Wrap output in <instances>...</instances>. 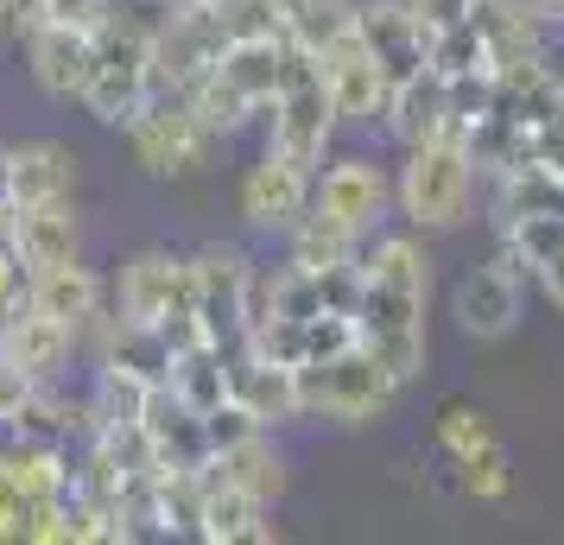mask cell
<instances>
[{"label": "cell", "instance_id": "cell-1", "mask_svg": "<svg viewBox=\"0 0 564 545\" xmlns=\"http://www.w3.org/2000/svg\"><path fill=\"white\" fill-rule=\"evenodd\" d=\"M400 178H393V209L419 235H451L476 209V153L463 133H437L419 146H400Z\"/></svg>", "mask_w": 564, "mask_h": 545}, {"label": "cell", "instance_id": "cell-2", "mask_svg": "<svg viewBox=\"0 0 564 545\" xmlns=\"http://www.w3.org/2000/svg\"><path fill=\"white\" fill-rule=\"evenodd\" d=\"M153 89V20L133 7H115L108 26L96 32V57H89V83H83L77 108L96 128H128Z\"/></svg>", "mask_w": 564, "mask_h": 545}, {"label": "cell", "instance_id": "cell-3", "mask_svg": "<svg viewBox=\"0 0 564 545\" xmlns=\"http://www.w3.org/2000/svg\"><path fill=\"white\" fill-rule=\"evenodd\" d=\"M400 388H406V381H400L361 337L330 349L324 362L299 368V406H305V418H330V425H375V418L393 413Z\"/></svg>", "mask_w": 564, "mask_h": 545}, {"label": "cell", "instance_id": "cell-4", "mask_svg": "<svg viewBox=\"0 0 564 545\" xmlns=\"http://www.w3.org/2000/svg\"><path fill=\"white\" fill-rule=\"evenodd\" d=\"M115 317L121 324H153L172 337V349L197 330V273H191V254H172V248H140V254L121 260L115 273Z\"/></svg>", "mask_w": 564, "mask_h": 545}, {"label": "cell", "instance_id": "cell-5", "mask_svg": "<svg viewBox=\"0 0 564 545\" xmlns=\"http://www.w3.org/2000/svg\"><path fill=\"white\" fill-rule=\"evenodd\" d=\"M128 153L140 172H153V178H191V172H204V159L216 153V133L197 121V108L184 89H153L147 108L133 115L128 128Z\"/></svg>", "mask_w": 564, "mask_h": 545}, {"label": "cell", "instance_id": "cell-6", "mask_svg": "<svg viewBox=\"0 0 564 545\" xmlns=\"http://www.w3.org/2000/svg\"><path fill=\"white\" fill-rule=\"evenodd\" d=\"M336 108H330V89L317 77V57L299 52V64L285 70L280 96L267 102V153L292 159V165H305L317 172L324 159H330V140H336Z\"/></svg>", "mask_w": 564, "mask_h": 545}, {"label": "cell", "instance_id": "cell-7", "mask_svg": "<svg viewBox=\"0 0 564 545\" xmlns=\"http://www.w3.org/2000/svg\"><path fill=\"white\" fill-rule=\"evenodd\" d=\"M425 305H432V292L375 286V280H361V298H356V337L368 342V349H375V356L406 381V388L425 374V356H432Z\"/></svg>", "mask_w": 564, "mask_h": 545}, {"label": "cell", "instance_id": "cell-8", "mask_svg": "<svg viewBox=\"0 0 564 545\" xmlns=\"http://www.w3.org/2000/svg\"><path fill=\"white\" fill-rule=\"evenodd\" d=\"M387 209H393V178H387L375 159L343 153V159H324V165L311 172V209L305 216L330 222V229L368 241V235L387 222Z\"/></svg>", "mask_w": 564, "mask_h": 545}, {"label": "cell", "instance_id": "cell-9", "mask_svg": "<svg viewBox=\"0 0 564 545\" xmlns=\"http://www.w3.org/2000/svg\"><path fill=\"white\" fill-rule=\"evenodd\" d=\"M197 273V330H204L223 356L248 342V280H254V260L229 248V241H209L191 254Z\"/></svg>", "mask_w": 564, "mask_h": 545}, {"label": "cell", "instance_id": "cell-10", "mask_svg": "<svg viewBox=\"0 0 564 545\" xmlns=\"http://www.w3.org/2000/svg\"><path fill=\"white\" fill-rule=\"evenodd\" d=\"M451 317H457L463 337H476V342L513 337L520 317H527V273H520L508 254L469 266L457 280V292H451Z\"/></svg>", "mask_w": 564, "mask_h": 545}, {"label": "cell", "instance_id": "cell-11", "mask_svg": "<svg viewBox=\"0 0 564 545\" xmlns=\"http://www.w3.org/2000/svg\"><path fill=\"white\" fill-rule=\"evenodd\" d=\"M235 209H241V222L254 235H292L311 209V172L260 146V159L235 184Z\"/></svg>", "mask_w": 564, "mask_h": 545}, {"label": "cell", "instance_id": "cell-12", "mask_svg": "<svg viewBox=\"0 0 564 545\" xmlns=\"http://www.w3.org/2000/svg\"><path fill=\"white\" fill-rule=\"evenodd\" d=\"M317 77H324V89H330V108H336L343 128H375L387 96H393V83H387V70L375 64V52L361 45L356 26L343 32L330 52H317Z\"/></svg>", "mask_w": 564, "mask_h": 545}, {"label": "cell", "instance_id": "cell-13", "mask_svg": "<svg viewBox=\"0 0 564 545\" xmlns=\"http://www.w3.org/2000/svg\"><path fill=\"white\" fill-rule=\"evenodd\" d=\"M356 32H361V45L375 52V64L387 70V83H406L425 70L432 32L412 13V0H356Z\"/></svg>", "mask_w": 564, "mask_h": 545}, {"label": "cell", "instance_id": "cell-14", "mask_svg": "<svg viewBox=\"0 0 564 545\" xmlns=\"http://www.w3.org/2000/svg\"><path fill=\"white\" fill-rule=\"evenodd\" d=\"M26 305L32 312L57 317L64 330H96L102 324V305H108V286L96 266H83L77 260H57V266H39V273H26Z\"/></svg>", "mask_w": 564, "mask_h": 545}, {"label": "cell", "instance_id": "cell-15", "mask_svg": "<svg viewBox=\"0 0 564 545\" xmlns=\"http://www.w3.org/2000/svg\"><path fill=\"white\" fill-rule=\"evenodd\" d=\"M229 400H241L267 432L305 418V406H299V368L273 362V356H260V349H248V342L229 349Z\"/></svg>", "mask_w": 564, "mask_h": 545}, {"label": "cell", "instance_id": "cell-16", "mask_svg": "<svg viewBox=\"0 0 564 545\" xmlns=\"http://www.w3.org/2000/svg\"><path fill=\"white\" fill-rule=\"evenodd\" d=\"M191 539L209 545H267L273 539V520H267V501L248 489L223 482L216 469L204 464V482H197V533Z\"/></svg>", "mask_w": 564, "mask_h": 545}, {"label": "cell", "instance_id": "cell-17", "mask_svg": "<svg viewBox=\"0 0 564 545\" xmlns=\"http://www.w3.org/2000/svg\"><path fill=\"white\" fill-rule=\"evenodd\" d=\"M7 159V204H57L77 190V153L64 140H20V146H0Z\"/></svg>", "mask_w": 564, "mask_h": 545}, {"label": "cell", "instance_id": "cell-18", "mask_svg": "<svg viewBox=\"0 0 564 545\" xmlns=\"http://www.w3.org/2000/svg\"><path fill=\"white\" fill-rule=\"evenodd\" d=\"M299 64V45L285 39V32H254V39H235V45H223V57L209 64L223 83H235L248 102L267 115V102L280 96V83H285V70Z\"/></svg>", "mask_w": 564, "mask_h": 545}, {"label": "cell", "instance_id": "cell-19", "mask_svg": "<svg viewBox=\"0 0 564 545\" xmlns=\"http://www.w3.org/2000/svg\"><path fill=\"white\" fill-rule=\"evenodd\" d=\"M89 57H96V32H77V26H45L26 39V70L32 83L52 96V102H77L83 83H89Z\"/></svg>", "mask_w": 564, "mask_h": 545}, {"label": "cell", "instance_id": "cell-20", "mask_svg": "<svg viewBox=\"0 0 564 545\" xmlns=\"http://www.w3.org/2000/svg\"><path fill=\"white\" fill-rule=\"evenodd\" d=\"M70 349H77V330H64L57 317L32 312V305H20V312L0 324V356L20 368V374H32L39 388H52L57 374L70 368Z\"/></svg>", "mask_w": 564, "mask_h": 545}, {"label": "cell", "instance_id": "cell-21", "mask_svg": "<svg viewBox=\"0 0 564 545\" xmlns=\"http://www.w3.org/2000/svg\"><path fill=\"white\" fill-rule=\"evenodd\" d=\"M381 128L400 140V146H419V140H437V133H457L451 128V83L437 77L432 64L419 77L393 83V96L381 108Z\"/></svg>", "mask_w": 564, "mask_h": 545}, {"label": "cell", "instance_id": "cell-22", "mask_svg": "<svg viewBox=\"0 0 564 545\" xmlns=\"http://www.w3.org/2000/svg\"><path fill=\"white\" fill-rule=\"evenodd\" d=\"M513 216H564V172L545 153L495 165V222H513Z\"/></svg>", "mask_w": 564, "mask_h": 545}, {"label": "cell", "instance_id": "cell-23", "mask_svg": "<svg viewBox=\"0 0 564 545\" xmlns=\"http://www.w3.org/2000/svg\"><path fill=\"white\" fill-rule=\"evenodd\" d=\"M147 438L159 450V469H204L209 464V438H204V413L197 406H184L178 393L159 381L153 400H147Z\"/></svg>", "mask_w": 564, "mask_h": 545}, {"label": "cell", "instance_id": "cell-24", "mask_svg": "<svg viewBox=\"0 0 564 545\" xmlns=\"http://www.w3.org/2000/svg\"><path fill=\"white\" fill-rule=\"evenodd\" d=\"M77 241L83 235H77V209H70V197L13 209V254L26 260V273L57 266V260H77Z\"/></svg>", "mask_w": 564, "mask_h": 545}, {"label": "cell", "instance_id": "cell-25", "mask_svg": "<svg viewBox=\"0 0 564 545\" xmlns=\"http://www.w3.org/2000/svg\"><path fill=\"white\" fill-rule=\"evenodd\" d=\"M209 469L223 476V482H235V489H248V494H260L267 508L285 494V457H280V444H273V432H254V438H241V444H229V450H216L209 457Z\"/></svg>", "mask_w": 564, "mask_h": 545}, {"label": "cell", "instance_id": "cell-26", "mask_svg": "<svg viewBox=\"0 0 564 545\" xmlns=\"http://www.w3.org/2000/svg\"><path fill=\"white\" fill-rule=\"evenodd\" d=\"M159 381H147L140 368H121V362H96V381H89V418H96V432L108 425H140L147 418V400H153Z\"/></svg>", "mask_w": 564, "mask_h": 545}, {"label": "cell", "instance_id": "cell-27", "mask_svg": "<svg viewBox=\"0 0 564 545\" xmlns=\"http://www.w3.org/2000/svg\"><path fill=\"white\" fill-rule=\"evenodd\" d=\"M425 64H432L444 83H451V77H495V70H501V57H495V45H488V32H482V20H476V13H469L463 26L432 32V52H425Z\"/></svg>", "mask_w": 564, "mask_h": 545}, {"label": "cell", "instance_id": "cell-28", "mask_svg": "<svg viewBox=\"0 0 564 545\" xmlns=\"http://www.w3.org/2000/svg\"><path fill=\"white\" fill-rule=\"evenodd\" d=\"M184 96H191V108H197V121H204V128L216 133V140H235L241 128H254V115H260V108L248 102V96H241L235 83H223V77H216V70H204V77L191 83Z\"/></svg>", "mask_w": 564, "mask_h": 545}, {"label": "cell", "instance_id": "cell-29", "mask_svg": "<svg viewBox=\"0 0 564 545\" xmlns=\"http://www.w3.org/2000/svg\"><path fill=\"white\" fill-rule=\"evenodd\" d=\"M349 26H356V0H305V7L285 20V39L305 57H317V52H330Z\"/></svg>", "mask_w": 564, "mask_h": 545}, {"label": "cell", "instance_id": "cell-30", "mask_svg": "<svg viewBox=\"0 0 564 545\" xmlns=\"http://www.w3.org/2000/svg\"><path fill=\"white\" fill-rule=\"evenodd\" d=\"M495 229H501V254L520 273H533L539 260H552L564 248V216H513V222H495Z\"/></svg>", "mask_w": 564, "mask_h": 545}, {"label": "cell", "instance_id": "cell-31", "mask_svg": "<svg viewBox=\"0 0 564 545\" xmlns=\"http://www.w3.org/2000/svg\"><path fill=\"white\" fill-rule=\"evenodd\" d=\"M280 241H285V260H292V266H343V260L361 254L356 235L330 229V222H317V216H305V222L292 235H280Z\"/></svg>", "mask_w": 564, "mask_h": 545}, {"label": "cell", "instance_id": "cell-32", "mask_svg": "<svg viewBox=\"0 0 564 545\" xmlns=\"http://www.w3.org/2000/svg\"><path fill=\"white\" fill-rule=\"evenodd\" d=\"M495 444V425H488L476 406H463V400H451L444 413H437V450L451 457V464H463V457H476V450H488Z\"/></svg>", "mask_w": 564, "mask_h": 545}, {"label": "cell", "instance_id": "cell-33", "mask_svg": "<svg viewBox=\"0 0 564 545\" xmlns=\"http://www.w3.org/2000/svg\"><path fill=\"white\" fill-rule=\"evenodd\" d=\"M451 469H457L463 494H476V501H508V489H513V469H508V450H501V438L488 444V450H476V457L451 464Z\"/></svg>", "mask_w": 564, "mask_h": 545}, {"label": "cell", "instance_id": "cell-34", "mask_svg": "<svg viewBox=\"0 0 564 545\" xmlns=\"http://www.w3.org/2000/svg\"><path fill=\"white\" fill-rule=\"evenodd\" d=\"M115 7L121 0H45V20L52 26H77V32H102Z\"/></svg>", "mask_w": 564, "mask_h": 545}, {"label": "cell", "instance_id": "cell-35", "mask_svg": "<svg viewBox=\"0 0 564 545\" xmlns=\"http://www.w3.org/2000/svg\"><path fill=\"white\" fill-rule=\"evenodd\" d=\"M0 545H26V494L7 464H0Z\"/></svg>", "mask_w": 564, "mask_h": 545}, {"label": "cell", "instance_id": "cell-36", "mask_svg": "<svg viewBox=\"0 0 564 545\" xmlns=\"http://www.w3.org/2000/svg\"><path fill=\"white\" fill-rule=\"evenodd\" d=\"M45 26V0H0V45H26L32 32Z\"/></svg>", "mask_w": 564, "mask_h": 545}, {"label": "cell", "instance_id": "cell-37", "mask_svg": "<svg viewBox=\"0 0 564 545\" xmlns=\"http://www.w3.org/2000/svg\"><path fill=\"white\" fill-rule=\"evenodd\" d=\"M482 0H412V13L425 20V32H444V26H463Z\"/></svg>", "mask_w": 564, "mask_h": 545}, {"label": "cell", "instance_id": "cell-38", "mask_svg": "<svg viewBox=\"0 0 564 545\" xmlns=\"http://www.w3.org/2000/svg\"><path fill=\"white\" fill-rule=\"evenodd\" d=\"M32 388H39V381H32V374H20V368H13L7 356H0V425H7V418H13L20 406H26Z\"/></svg>", "mask_w": 564, "mask_h": 545}, {"label": "cell", "instance_id": "cell-39", "mask_svg": "<svg viewBox=\"0 0 564 545\" xmlns=\"http://www.w3.org/2000/svg\"><path fill=\"white\" fill-rule=\"evenodd\" d=\"M533 280H539V292H545V298H552V305L564 312V248H558L552 260H539V266H533Z\"/></svg>", "mask_w": 564, "mask_h": 545}, {"label": "cell", "instance_id": "cell-40", "mask_svg": "<svg viewBox=\"0 0 564 545\" xmlns=\"http://www.w3.org/2000/svg\"><path fill=\"white\" fill-rule=\"evenodd\" d=\"M299 7H305V0H273V13H280V26L292 20V13H299Z\"/></svg>", "mask_w": 564, "mask_h": 545}, {"label": "cell", "instance_id": "cell-41", "mask_svg": "<svg viewBox=\"0 0 564 545\" xmlns=\"http://www.w3.org/2000/svg\"><path fill=\"white\" fill-rule=\"evenodd\" d=\"M153 7H209V0H153Z\"/></svg>", "mask_w": 564, "mask_h": 545}, {"label": "cell", "instance_id": "cell-42", "mask_svg": "<svg viewBox=\"0 0 564 545\" xmlns=\"http://www.w3.org/2000/svg\"><path fill=\"white\" fill-rule=\"evenodd\" d=\"M539 7H552V13H564V0H539Z\"/></svg>", "mask_w": 564, "mask_h": 545}]
</instances>
